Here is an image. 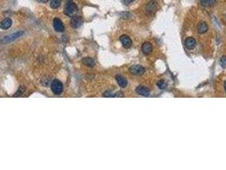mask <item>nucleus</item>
<instances>
[{"mask_svg":"<svg viewBox=\"0 0 226 170\" xmlns=\"http://www.w3.org/2000/svg\"><path fill=\"white\" fill-rule=\"evenodd\" d=\"M77 6L73 2L67 3L65 7V9H64V13L70 17L74 16V15L77 13Z\"/></svg>","mask_w":226,"mask_h":170,"instance_id":"obj_1","label":"nucleus"},{"mask_svg":"<svg viewBox=\"0 0 226 170\" xmlns=\"http://www.w3.org/2000/svg\"><path fill=\"white\" fill-rule=\"evenodd\" d=\"M51 89L55 95H60L63 91V84L59 80H54L51 83Z\"/></svg>","mask_w":226,"mask_h":170,"instance_id":"obj_2","label":"nucleus"},{"mask_svg":"<svg viewBox=\"0 0 226 170\" xmlns=\"http://www.w3.org/2000/svg\"><path fill=\"white\" fill-rule=\"evenodd\" d=\"M23 34H24V32H23V31H20V32H15V33H13V34H10V35L5 37V38L2 40V42H3V43H10V42H13V41L16 40L18 38L21 37Z\"/></svg>","mask_w":226,"mask_h":170,"instance_id":"obj_3","label":"nucleus"},{"mask_svg":"<svg viewBox=\"0 0 226 170\" xmlns=\"http://www.w3.org/2000/svg\"><path fill=\"white\" fill-rule=\"evenodd\" d=\"M129 71L135 76H140V75L145 73V70L143 66H141L139 65H133L129 68Z\"/></svg>","mask_w":226,"mask_h":170,"instance_id":"obj_4","label":"nucleus"},{"mask_svg":"<svg viewBox=\"0 0 226 170\" xmlns=\"http://www.w3.org/2000/svg\"><path fill=\"white\" fill-rule=\"evenodd\" d=\"M53 26H54L55 30L56 32H62L65 31V26L63 25V22L59 19H58V18H55L54 19Z\"/></svg>","mask_w":226,"mask_h":170,"instance_id":"obj_5","label":"nucleus"},{"mask_svg":"<svg viewBox=\"0 0 226 170\" xmlns=\"http://www.w3.org/2000/svg\"><path fill=\"white\" fill-rule=\"evenodd\" d=\"M71 26L73 28H78L83 24V20L80 16H72L71 19Z\"/></svg>","mask_w":226,"mask_h":170,"instance_id":"obj_6","label":"nucleus"},{"mask_svg":"<svg viewBox=\"0 0 226 170\" xmlns=\"http://www.w3.org/2000/svg\"><path fill=\"white\" fill-rule=\"evenodd\" d=\"M120 41H121L122 46H123L124 48H126V49L130 48L131 45H132V40H131V38H130L128 36H127V35H122V36H121V37H120Z\"/></svg>","mask_w":226,"mask_h":170,"instance_id":"obj_7","label":"nucleus"},{"mask_svg":"<svg viewBox=\"0 0 226 170\" xmlns=\"http://www.w3.org/2000/svg\"><path fill=\"white\" fill-rule=\"evenodd\" d=\"M157 8V3L155 0H152V1H150L148 3V4L146 5V12L148 14H152L153 12L156 11Z\"/></svg>","mask_w":226,"mask_h":170,"instance_id":"obj_8","label":"nucleus"},{"mask_svg":"<svg viewBox=\"0 0 226 170\" xmlns=\"http://www.w3.org/2000/svg\"><path fill=\"white\" fill-rule=\"evenodd\" d=\"M135 91L137 94L143 95V96H148L150 95V89L146 87H144V86H138L136 88Z\"/></svg>","mask_w":226,"mask_h":170,"instance_id":"obj_9","label":"nucleus"},{"mask_svg":"<svg viewBox=\"0 0 226 170\" xmlns=\"http://www.w3.org/2000/svg\"><path fill=\"white\" fill-rule=\"evenodd\" d=\"M11 26H12V21L9 18H5L0 22V28H2L3 30L9 29Z\"/></svg>","mask_w":226,"mask_h":170,"instance_id":"obj_10","label":"nucleus"},{"mask_svg":"<svg viewBox=\"0 0 226 170\" xmlns=\"http://www.w3.org/2000/svg\"><path fill=\"white\" fill-rule=\"evenodd\" d=\"M141 50H142L143 54L148 56L152 52V45L151 43H145V44H143Z\"/></svg>","mask_w":226,"mask_h":170,"instance_id":"obj_11","label":"nucleus"},{"mask_svg":"<svg viewBox=\"0 0 226 170\" xmlns=\"http://www.w3.org/2000/svg\"><path fill=\"white\" fill-rule=\"evenodd\" d=\"M116 80L118 83V85L121 87V88H125L127 85H128V81L127 79L125 78V77L122 76V75H117L116 77Z\"/></svg>","mask_w":226,"mask_h":170,"instance_id":"obj_12","label":"nucleus"},{"mask_svg":"<svg viewBox=\"0 0 226 170\" xmlns=\"http://www.w3.org/2000/svg\"><path fill=\"white\" fill-rule=\"evenodd\" d=\"M196 42L195 38L190 37V38H187L185 39V47H186L188 50H192V49H194L195 46H196Z\"/></svg>","mask_w":226,"mask_h":170,"instance_id":"obj_13","label":"nucleus"},{"mask_svg":"<svg viewBox=\"0 0 226 170\" xmlns=\"http://www.w3.org/2000/svg\"><path fill=\"white\" fill-rule=\"evenodd\" d=\"M207 29H208V26H207V24L206 22H201L198 25V27H197V31L201 34H203V33L207 32Z\"/></svg>","mask_w":226,"mask_h":170,"instance_id":"obj_14","label":"nucleus"},{"mask_svg":"<svg viewBox=\"0 0 226 170\" xmlns=\"http://www.w3.org/2000/svg\"><path fill=\"white\" fill-rule=\"evenodd\" d=\"M82 62H83V63L85 65H87V66H89V67H93V66L95 65V62H94V60L92 58H90V57H86V58L83 59Z\"/></svg>","mask_w":226,"mask_h":170,"instance_id":"obj_15","label":"nucleus"},{"mask_svg":"<svg viewBox=\"0 0 226 170\" xmlns=\"http://www.w3.org/2000/svg\"><path fill=\"white\" fill-rule=\"evenodd\" d=\"M217 0H200V3L206 7H211L213 6L216 3Z\"/></svg>","mask_w":226,"mask_h":170,"instance_id":"obj_16","label":"nucleus"},{"mask_svg":"<svg viewBox=\"0 0 226 170\" xmlns=\"http://www.w3.org/2000/svg\"><path fill=\"white\" fill-rule=\"evenodd\" d=\"M61 0H52L50 3V7L52 9H58L60 6Z\"/></svg>","mask_w":226,"mask_h":170,"instance_id":"obj_17","label":"nucleus"},{"mask_svg":"<svg viewBox=\"0 0 226 170\" xmlns=\"http://www.w3.org/2000/svg\"><path fill=\"white\" fill-rule=\"evenodd\" d=\"M157 87H158L160 89H165L167 88V83H166V82L163 81V80H160V81H158L157 83Z\"/></svg>","mask_w":226,"mask_h":170,"instance_id":"obj_18","label":"nucleus"},{"mask_svg":"<svg viewBox=\"0 0 226 170\" xmlns=\"http://www.w3.org/2000/svg\"><path fill=\"white\" fill-rule=\"evenodd\" d=\"M220 65L223 68H226V56H224L220 58Z\"/></svg>","mask_w":226,"mask_h":170,"instance_id":"obj_19","label":"nucleus"},{"mask_svg":"<svg viewBox=\"0 0 226 170\" xmlns=\"http://www.w3.org/2000/svg\"><path fill=\"white\" fill-rule=\"evenodd\" d=\"M24 90H25V88L23 87V86H21L19 89H18V91H17V93L14 95V96H19V95H22L23 94V92H24Z\"/></svg>","mask_w":226,"mask_h":170,"instance_id":"obj_20","label":"nucleus"},{"mask_svg":"<svg viewBox=\"0 0 226 170\" xmlns=\"http://www.w3.org/2000/svg\"><path fill=\"white\" fill-rule=\"evenodd\" d=\"M113 97H123V95L121 91H118L116 92V94L113 95Z\"/></svg>","mask_w":226,"mask_h":170,"instance_id":"obj_21","label":"nucleus"},{"mask_svg":"<svg viewBox=\"0 0 226 170\" xmlns=\"http://www.w3.org/2000/svg\"><path fill=\"white\" fill-rule=\"evenodd\" d=\"M104 96H106V97H113V95H112V92H110V91H106V92L104 94Z\"/></svg>","mask_w":226,"mask_h":170,"instance_id":"obj_22","label":"nucleus"},{"mask_svg":"<svg viewBox=\"0 0 226 170\" xmlns=\"http://www.w3.org/2000/svg\"><path fill=\"white\" fill-rule=\"evenodd\" d=\"M124 1V3H126V4H128V3H132V2H133V1H135V0H123Z\"/></svg>","mask_w":226,"mask_h":170,"instance_id":"obj_23","label":"nucleus"},{"mask_svg":"<svg viewBox=\"0 0 226 170\" xmlns=\"http://www.w3.org/2000/svg\"><path fill=\"white\" fill-rule=\"evenodd\" d=\"M38 3H47V2H49L50 0H37Z\"/></svg>","mask_w":226,"mask_h":170,"instance_id":"obj_24","label":"nucleus"},{"mask_svg":"<svg viewBox=\"0 0 226 170\" xmlns=\"http://www.w3.org/2000/svg\"><path fill=\"white\" fill-rule=\"evenodd\" d=\"M65 2H66V3H70V2H72V0H65Z\"/></svg>","mask_w":226,"mask_h":170,"instance_id":"obj_25","label":"nucleus"},{"mask_svg":"<svg viewBox=\"0 0 226 170\" xmlns=\"http://www.w3.org/2000/svg\"><path fill=\"white\" fill-rule=\"evenodd\" d=\"M225 91H226V82L225 83Z\"/></svg>","mask_w":226,"mask_h":170,"instance_id":"obj_26","label":"nucleus"}]
</instances>
